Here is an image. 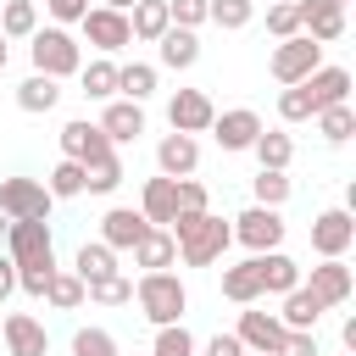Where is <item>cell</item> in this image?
<instances>
[{
	"mask_svg": "<svg viewBox=\"0 0 356 356\" xmlns=\"http://www.w3.org/2000/svg\"><path fill=\"white\" fill-rule=\"evenodd\" d=\"M167 234H172V245H178V256H184L189 267H211V261L234 245L228 222L211 217V211H178V217L167 222Z\"/></svg>",
	"mask_w": 356,
	"mask_h": 356,
	"instance_id": "6da1fadb",
	"label": "cell"
},
{
	"mask_svg": "<svg viewBox=\"0 0 356 356\" xmlns=\"http://www.w3.org/2000/svg\"><path fill=\"white\" fill-rule=\"evenodd\" d=\"M134 300H139V312H145L156 328L184 323V312H189V289H184V278H178V273H139Z\"/></svg>",
	"mask_w": 356,
	"mask_h": 356,
	"instance_id": "7a4b0ae2",
	"label": "cell"
},
{
	"mask_svg": "<svg viewBox=\"0 0 356 356\" xmlns=\"http://www.w3.org/2000/svg\"><path fill=\"white\" fill-rule=\"evenodd\" d=\"M28 56H33V72H39V78H72V72L83 67V44H78L67 28H33Z\"/></svg>",
	"mask_w": 356,
	"mask_h": 356,
	"instance_id": "3957f363",
	"label": "cell"
},
{
	"mask_svg": "<svg viewBox=\"0 0 356 356\" xmlns=\"http://www.w3.org/2000/svg\"><path fill=\"white\" fill-rule=\"evenodd\" d=\"M6 256H11L17 267H56V250H50V222H44V217L6 222Z\"/></svg>",
	"mask_w": 356,
	"mask_h": 356,
	"instance_id": "277c9868",
	"label": "cell"
},
{
	"mask_svg": "<svg viewBox=\"0 0 356 356\" xmlns=\"http://www.w3.org/2000/svg\"><path fill=\"white\" fill-rule=\"evenodd\" d=\"M273 78L289 89V83H300V78H312L317 67H323V44L317 39H306V33H295V39H278V50H273Z\"/></svg>",
	"mask_w": 356,
	"mask_h": 356,
	"instance_id": "5b68a950",
	"label": "cell"
},
{
	"mask_svg": "<svg viewBox=\"0 0 356 356\" xmlns=\"http://www.w3.org/2000/svg\"><path fill=\"white\" fill-rule=\"evenodd\" d=\"M250 256H261V250H278L284 245V217L273 211V206H250V211H239L234 217V228H228Z\"/></svg>",
	"mask_w": 356,
	"mask_h": 356,
	"instance_id": "8992f818",
	"label": "cell"
},
{
	"mask_svg": "<svg viewBox=\"0 0 356 356\" xmlns=\"http://www.w3.org/2000/svg\"><path fill=\"white\" fill-rule=\"evenodd\" d=\"M78 28H83V39H89L100 56H117L122 44H134V33H128V11H111V6H89Z\"/></svg>",
	"mask_w": 356,
	"mask_h": 356,
	"instance_id": "52a82bcc",
	"label": "cell"
},
{
	"mask_svg": "<svg viewBox=\"0 0 356 356\" xmlns=\"http://www.w3.org/2000/svg\"><path fill=\"white\" fill-rule=\"evenodd\" d=\"M0 217H50V189L39 178H0Z\"/></svg>",
	"mask_w": 356,
	"mask_h": 356,
	"instance_id": "ba28073f",
	"label": "cell"
},
{
	"mask_svg": "<svg viewBox=\"0 0 356 356\" xmlns=\"http://www.w3.org/2000/svg\"><path fill=\"white\" fill-rule=\"evenodd\" d=\"M350 245H356V222H350L345 206H334V211H323V217L312 222V250H317L323 261H339Z\"/></svg>",
	"mask_w": 356,
	"mask_h": 356,
	"instance_id": "9c48e42d",
	"label": "cell"
},
{
	"mask_svg": "<svg viewBox=\"0 0 356 356\" xmlns=\"http://www.w3.org/2000/svg\"><path fill=\"white\" fill-rule=\"evenodd\" d=\"M211 117H217V106L206 100V89H178L172 100H167V122H172V134H206L211 128Z\"/></svg>",
	"mask_w": 356,
	"mask_h": 356,
	"instance_id": "30bf717a",
	"label": "cell"
},
{
	"mask_svg": "<svg viewBox=\"0 0 356 356\" xmlns=\"http://www.w3.org/2000/svg\"><path fill=\"white\" fill-rule=\"evenodd\" d=\"M111 150H117V145L100 134V122H83V117H78V122L61 128V156L78 161V167H89V161H100V156H111Z\"/></svg>",
	"mask_w": 356,
	"mask_h": 356,
	"instance_id": "8fae6325",
	"label": "cell"
},
{
	"mask_svg": "<svg viewBox=\"0 0 356 356\" xmlns=\"http://www.w3.org/2000/svg\"><path fill=\"white\" fill-rule=\"evenodd\" d=\"M295 17H300V33L317 44H334L345 33V6L334 0H295Z\"/></svg>",
	"mask_w": 356,
	"mask_h": 356,
	"instance_id": "7c38bea8",
	"label": "cell"
},
{
	"mask_svg": "<svg viewBox=\"0 0 356 356\" xmlns=\"http://www.w3.org/2000/svg\"><path fill=\"white\" fill-rule=\"evenodd\" d=\"M0 334H6V356H50V334H44V323L28 317V312L0 317Z\"/></svg>",
	"mask_w": 356,
	"mask_h": 356,
	"instance_id": "4fadbf2b",
	"label": "cell"
},
{
	"mask_svg": "<svg viewBox=\"0 0 356 356\" xmlns=\"http://www.w3.org/2000/svg\"><path fill=\"white\" fill-rule=\"evenodd\" d=\"M234 339H239L250 356H273V350H278V339H284V323H278V312H239Z\"/></svg>",
	"mask_w": 356,
	"mask_h": 356,
	"instance_id": "5bb4252c",
	"label": "cell"
},
{
	"mask_svg": "<svg viewBox=\"0 0 356 356\" xmlns=\"http://www.w3.org/2000/svg\"><path fill=\"white\" fill-rule=\"evenodd\" d=\"M145 234H150V222H145L134 206H111V211L100 217V245H106V250H134Z\"/></svg>",
	"mask_w": 356,
	"mask_h": 356,
	"instance_id": "9a60e30c",
	"label": "cell"
},
{
	"mask_svg": "<svg viewBox=\"0 0 356 356\" xmlns=\"http://www.w3.org/2000/svg\"><path fill=\"white\" fill-rule=\"evenodd\" d=\"M300 89H306L312 117H317V111H328V106L350 100V72H345V67H317L312 78H300Z\"/></svg>",
	"mask_w": 356,
	"mask_h": 356,
	"instance_id": "2e32d148",
	"label": "cell"
},
{
	"mask_svg": "<svg viewBox=\"0 0 356 356\" xmlns=\"http://www.w3.org/2000/svg\"><path fill=\"white\" fill-rule=\"evenodd\" d=\"M211 134H217V145H222V150H250V145H256V134H261V117H256L250 106H234V111L211 117Z\"/></svg>",
	"mask_w": 356,
	"mask_h": 356,
	"instance_id": "e0dca14e",
	"label": "cell"
},
{
	"mask_svg": "<svg viewBox=\"0 0 356 356\" xmlns=\"http://www.w3.org/2000/svg\"><path fill=\"white\" fill-rule=\"evenodd\" d=\"M156 167H161V178H189V172L200 167V145H195L189 134H161Z\"/></svg>",
	"mask_w": 356,
	"mask_h": 356,
	"instance_id": "ac0fdd59",
	"label": "cell"
},
{
	"mask_svg": "<svg viewBox=\"0 0 356 356\" xmlns=\"http://www.w3.org/2000/svg\"><path fill=\"white\" fill-rule=\"evenodd\" d=\"M306 289H312L323 306H345V300H350V289H356V278H350V267H345V256H339V261H317Z\"/></svg>",
	"mask_w": 356,
	"mask_h": 356,
	"instance_id": "d6986e66",
	"label": "cell"
},
{
	"mask_svg": "<svg viewBox=\"0 0 356 356\" xmlns=\"http://www.w3.org/2000/svg\"><path fill=\"white\" fill-rule=\"evenodd\" d=\"M139 217L150 228H167L178 217V178H150L145 184V200H139Z\"/></svg>",
	"mask_w": 356,
	"mask_h": 356,
	"instance_id": "ffe728a7",
	"label": "cell"
},
{
	"mask_svg": "<svg viewBox=\"0 0 356 356\" xmlns=\"http://www.w3.org/2000/svg\"><path fill=\"white\" fill-rule=\"evenodd\" d=\"M323 312H328V306H323V300H317V295H312L306 284H295V289L284 295V312H278V323H284L289 334H312Z\"/></svg>",
	"mask_w": 356,
	"mask_h": 356,
	"instance_id": "44dd1931",
	"label": "cell"
},
{
	"mask_svg": "<svg viewBox=\"0 0 356 356\" xmlns=\"http://www.w3.org/2000/svg\"><path fill=\"white\" fill-rule=\"evenodd\" d=\"M100 134H106L111 145L139 139V134H145V106H134V100H111V106H106V117H100Z\"/></svg>",
	"mask_w": 356,
	"mask_h": 356,
	"instance_id": "7402d4cb",
	"label": "cell"
},
{
	"mask_svg": "<svg viewBox=\"0 0 356 356\" xmlns=\"http://www.w3.org/2000/svg\"><path fill=\"white\" fill-rule=\"evenodd\" d=\"M256 267H261V295H289V289L300 284V267H295L284 250H261Z\"/></svg>",
	"mask_w": 356,
	"mask_h": 356,
	"instance_id": "603a6c76",
	"label": "cell"
},
{
	"mask_svg": "<svg viewBox=\"0 0 356 356\" xmlns=\"http://www.w3.org/2000/svg\"><path fill=\"white\" fill-rule=\"evenodd\" d=\"M156 44H161V67H172V72H184V67L200 61V39H195V28H167Z\"/></svg>",
	"mask_w": 356,
	"mask_h": 356,
	"instance_id": "cb8c5ba5",
	"label": "cell"
},
{
	"mask_svg": "<svg viewBox=\"0 0 356 356\" xmlns=\"http://www.w3.org/2000/svg\"><path fill=\"white\" fill-rule=\"evenodd\" d=\"M134 261H139L145 273H167V267L178 261V245H172V234H167V228H150V234L134 245Z\"/></svg>",
	"mask_w": 356,
	"mask_h": 356,
	"instance_id": "d4e9b609",
	"label": "cell"
},
{
	"mask_svg": "<svg viewBox=\"0 0 356 356\" xmlns=\"http://www.w3.org/2000/svg\"><path fill=\"white\" fill-rule=\"evenodd\" d=\"M222 295H228L234 306H256V300H261V267H256V256L222 273Z\"/></svg>",
	"mask_w": 356,
	"mask_h": 356,
	"instance_id": "484cf974",
	"label": "cell"
},
{
	"mask_svg": "<svg viewBox=\"0 0 356 356\" xmlns=\"http://www.w3.org/2000/svg\"><path fill=\"white\" fill-rule=\"evenodd\" d=\"M167 28H172L167 0H139V6H134V17H128V33H134V39H145V44H156Z\"/></svg>",
	"mask_w": 356,
	"mask_h": 356,
	"instance_id": "4316f807",
	"label": "cell"
},
{
	"mask_svg": "<svg viewBox=\"0 0 356 356\" xmlns=\"http://www.w3.org/2000/svg\"><path fill=\"white\" fill-rule=\"evenodd\" d=\"M250 150H256V161H261L267 172H284V167H289V156H295V139H289L284 128H261Z\"/></svg>",
	"mask_w": 356,
	"mask_h": 356,
	"instance_id": "83f0119b",
	"label": "cell"
},
{
	"mask_svg": "<svg viewBox=\"0 0 356 356\" xmlns=\"http://www.w3.org/2000/svg\"><path fill=\"white\" fill-rule=\"evenodd\" d=\"M72 273H78V278H83V289H89V284H100V278H111V273H117V250H106L100 239H95V245L83 239V250H78Z\"/></svg>",
	"mask_w": 356,
	"mask_h": 356,
	"instance_id": "f1b7e54d",
	"label": "cell"
},
{
	"mask_svg": "<svg viewBox=\"0 0 356 356\" xmlns=\"http://www.w3.org/2000/svg\"><path fill=\"white\" fill-rule=\"evenodd\" d=\"M56 100H61V89H56V78H22L17 83V106L28 111V117H39V111H56Z\"/></svg>",
	"mask_w": 356,
	"mask_h": 356,
	"instance_id": "f546056e",
	"label": "cell"
},
{
	"mask_svg": "<svg viewBox=\"0 0 356 356\" xmlns=\"http://www.w3.org/2000/svg\"><path fill=\"white\" fill-rule=\"evenodd\" d=\"M39 300H50L56 312H78V306H83V278H78V273H61V267H56Z\"/></svg>",
	"mask_w": 356,
	"mask_h": 356,
	"instance_id": "4dcf8cb0",
	"label": "cell"
},
{
	"mask_svg": "<svg viewBox=\"0 0 356 356\" xmlns=\"http://www.w3.org/2000/svg\"><path fill=\"white\" fill-rule=\"evenodd\" d=\"M33 28H39V6H33V0H6L0 33H6V39H33Z\"/></svg>",
	"mask_w": 356,
	"mask_h": 356,
	"instance_id": "1f68e13d",
	"label": "cell"
},
{
	"mask_svg": "<svg viewBox=\"0 0 356 356\" xmlns=\"http://www.w3.org/2000/svg\"><path fill=\"white\" fill-rule=\"evenodd\" d=\"M78 83H83V95L89 100H111L117 95V61H89V67H78Z\"/></svg>",
	"mask_w": 356,
	"mask_h": 356,
	"instance_id": "d6a6232c",
	"label": "cell"
},
{
	"mask_svg": "<svg viewBox=\"0 0 356 356\" xmlns=\"http://www.w3.org/2000/svg\"><path fill=\"white\" fill-rule=\"evenodd\" d=\"M117 89L139 106L145 95H156V67H145V61H128V67H117Z\"/></svg>",
	"mask_w": 356,
	"mask_h": 356,
	"instance_id": "836d02e7",
	"label": "cell"
},
{
	"mask_svg": "<svg viewBox=\"0 0 356 356\" xmlns=\"http://www.w3.org/2000/svg\"><path fill=\"white\" fill-rule=\"evenodd\" d=\"M317 128H323V139H328V145H345V139L356 134V111H350V100H339V106L317 111Z\"/></svg>",
	"mask_w": 356,
	"mask_h": 356,
	"instance_id": "e575fe53",
	"label": "cell"
},
{
	"mask_svg": "<svg viewBox=\"0 0 356 356\" xmlns=\"http://www.w3.org/2000/svg\"><path fill=\"white\" fill-rule=\"evenodd\" d=\"M117 184H122V161H117V150L83 167V189H89V195H111Z\"/></svg>",
	"mask_w": 356,
	"mask_h": 356,
	"instance_id": "d590c367",
	"label": "cell"
},
{
	"mask_svg": "<svg viewBox=\"0 0 356 356\" xmlns=\"http://www.w3.org/2000/svg\"><path fill=\"white\" fill-rule=\"evenodd\" d=\"M256 17V0H206V22H217V28H245Z\"/></svg>",
	"mask_w": 356,
	"mask_h": 356,
	"instance_id": "8d00e7d4",
	"label": "cell"
},
{
	"mask_svg": "<svg viewBox=\"0 0 356 356\" xmlns=\"http://www.w3.org/2000/svg\"><path fill=\"white\" fill-rule=\"evenodd\" d=\"M44 189H50V200H72V195H83V167L61 156V161L50 167V184H44Z\"/></svg>",
	"mask_w": 356,
	"mask_h": 356,
	"instance_id": "74e56055",
	"label": "cell"
},
{
	"mask_svg": "<svg viewBox=\"0 0 356 356\" xmlns=\"http://www.w3.org/2000/svg\"><path fill=\"white\" fill-rule=\"evenodd\" d=\"M150 356H195V334H189L184 323H167V328H156Z\"/></svg>",
	"mask_w": 356,
	"mask_h": 356,
	"instance_id": "f35d334b",
	"label": "cell"
},
{
	"mask_svg": "<svg viewBox=\"0 0 356 356\" xmlns=\"http://www.w3.org/2000/svg\"><path fill=\"white\" fill-rule=\"evenodd\" d=\"M250 189H256V206H273V211L289 200V178H284V172H267V167L250 178Z\"/></svg>",
	"mask_w": 356,
	"mask_h": 356,
	"instance_id": "ab89813d",
	"label": "cell"
},
{
	"mask_svg": "<svg viewBox=\"0 0 356 356\" xmlns=\"http://www.w3.org/2000/svg\"><path fill=\"white\" fill-rule=\"evenodd\" d=\"M83 295H89V300H100V306H128V300H134V278H122V273H111V278H100V284H89Z\"/></svg>",
	"mask_w": 356,
	"mask_h": 356,
	"instance_id": "60d3db41",
	"label": "cell"
},
{
	"mask_svg": "<svg viewBox=\"0 0 356 356\" xmlns=\"http://www.w3.org/2000/svg\"><path fill=\"white\" fill-rule=\"evenodd\" d=\"M267 33H273V39H295V33H300L295 0H273V6H267Z\"/></svg>",
	"mask_w": 356,
	"mask_h": 356,
	"instance_id": "b9f144b4",
	"label": "cell"
},
{
	"mask_svg": "<svg viewBox=\"0 0 356 356\" xmlns=\"http://www.w3.org/2000/svg\"><path fill=\"white\" fill-rule=\"evenodd\" d=\"M72 356H117V339L106 328H78L72 334Z\"/></svg>",
	"mask_w": 356,
	"mask_h": 356,
	"instance_id": "7bdbcfd3",
	"label": "cell"
},
{
	"mask_svg": "<svg viewBox=\"0 0 356 356\" xmlns=\"http://www.w3.org/2000/svg\"><path fill=\"white\" fill-rule=\"evenodd\" d=\"M278 117H284V122H312V100H306L300 83H289V89L278 95Z\"/></svg>",
	"mask_w": 356,
	"mask_h": 356,
	"instance_id": "ee69618b",
	"label": "cell"
},
{
	"mask_svg": "<svg viewBox=\"0 0 356 356\" xmlns=\"http://www.w3.org/2000/svg\"><path fill=\"white\" fill-rule=\"evenodd\" d=\"M167 17H172V28H195V22H206V0H167Z\"/></svg>",
	"mask_w": 356,
	"mask_h": 356,
	"instance_id": "f6af8a7d",
	"label": "cell"
},
{
	"mask_svg": "<svg viewBox=\"0 0 356 356\" xmlns=\"http://www.w3.org/2000/svg\"><path fill=\"white\" fill-rule=\"evenodd\" d=\"M273 356H317V328H312V334H289V328H284V339H278Z\"/></svg>",
	"mask_w": 356,
	"mask_h": 356,
	"instance_id": "bcb514c9",
	"label": "cell"
},
{
	"mask_svg": "<svg viewBox=\"0 0 356 356\" xmlns=\"http://www.w3.org/2000/svg\"><path fill=\"white\" fill-rule=\"evenodd\" d=\"M178 211H206V184L200 178H178Z\"/></svg>",
	"mask_w": 356,
	"mask_h": 356,
	"instance_id": "7dc6e473",
	"label": "cell"
},
{
	"mask_svg": "<svg viewBox=\"0 0 356 356\" xmlns=\"http://www.w3.org/2000/svg\"><path fill=\"white\" fill-rule=\"evenodd\" d=\"M44 11H50L56 22H83V11H89V0H44Z\"/></svg>",
	"mask_w": 356,
	"mask_h": 356,
	"instance_id": "c3c4849f",
	"label": "cell"
},
{
	"mask_svg": "<svg viewBox=\"0 0 356 356\" xmlns=\"http://www.w3.org/2000/svg\"><path fill=\"white\" fill-rule=\"evenodd\" d=\"M206 356H245V345H239L234 334H211V339H206Z\"/></svg>",
	"mask_w": 356,
	"mask_h": 356,
	"instance_id": "681fc988",
	"label": "cell"
},
{
	"mask_svg": "<svg viewBox=\"0 0 356 356\" xmlns=\"http://www.w3.org/2000/svg\"><path fill=\"white\" fill-rule=\"evenodd\" d=\"M11 289H17V261H11L6 250H0V300H6Z\"/></svg>",
	"mask_w": 356,
	"mask_h": 356,
	"instance_id": "f907efd6",
	"label": "cell"
},
{
	"mask_svg": "<svg viewBox=\"0 0 356 356\" xmlns=\"http://www.w3.org/2000/svg\"><path fill=\"white\" fill-rule=\"evenodd\" d=\"M6 61H11V39L0 33V72H6Z\"/></svg>",
	"mask_w": 356,
	"mask_h": 356,
	"instance_id": "816d5d0a",
	"label": "cell"
},
{
	"mask_svg": "<svg viewBox=\"0 0 356 356\" xmlns=\"http://www.w3.org/2000/svg\"><path fill=\"white\" fill-rule=\"evenodd\" d=\"M106 6H111V11H134L139 0H106Z\"/></svg>",
	"mask_w": 356,
	"mask_h": 356,
	"instance_id": "f5cc1de1",
	"label": "cell"
},
{
	"mask_svg": "<svg viewBox=\"0 0 356 356\" xmlns=\"http://www.w3.org/2000/svg\"><path fill=\"white\" fill-rule=\"evenodd\" d=\"M0 239H6V217H0Z\"/></svg>",
	"mask_w": 356,
	"mask_h": 356,
	"instance_id": "db71d44e",
	"label": "cell"
},
{
	"mask_svg": "<svg viewBox=\"0 0 356 356\" xmlns=\"http://www.w3.org/2000/svg\"><path fill=\"white\" fill-rule=\"evenodd\" d=\"M334 6H345V0H334Z\"/></svg>",
	"mask_w": 356,
	"mask_h": 356,
	"instance_id": "11a10c76",
	"label": "cell"
},
{
	"mask_svg": "<svg viewBox=\"0 0 356 356\" xmlns=\"http://www.w3.org/2000/svg\"><path fill=\"white\" fill-rule=\"evenodd\" d=\"M245 356H250V350H245Z\"/></svg>",
	"mask_w": 356,
	"mask_h": 356,
	"instance_id": "9f6ffc18",
	"label": "cell"
},
{
	"mask_svg": "<svg viewBox=\"0 0 356 356\" xmlns=\"http://www.w3.org/2000/svg\"><path fill=\"white\" fill-rule=\"evenodd\" d=\"M0 356H6V350H0Z\"/></svg>",
	"mask_w": 356,
	"mask_h": 356,
	"instance_id": "6f0895ef",
	"label": "cell"
}]
</instances>
